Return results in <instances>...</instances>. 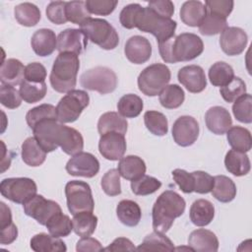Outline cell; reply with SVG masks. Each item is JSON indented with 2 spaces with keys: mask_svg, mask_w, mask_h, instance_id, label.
Listing matches in <instances>:
<instances>
[{
  "mask_svg": "<svg viewBox=\"0 0 252 252\" xmlns=\"http://www.w3.org/2000/svg\"><path fill=\"white\" fill-rule=\"evenodd\" d=\"M158 50L161 59L166 63L185 62L201 55L204 43L197 34L183 32L158 43Z\"/></svg>",
  "mask_w": 252,
  "mask_h": 252,
  "instance_id": "obj_1",
  "label": "cell"
},
{
  "mask_svg": "<svg viewBox=\"0 0 252 252\" xmlns=\"http://www.w3.org/2000/svg\"><path fill=\"white\" fill-rule=\"evenodd\" d=\"M185 200L175 191L166 190L156 200L153 211V228L155 231L165 233L172 226L176 218L185 211Z\"/></svg>",
  "mask_w": 252,
  "mask_h": 252,
  "instance_id": "obj_2",
  "label": "cell"
},
{
  "mask_svg": "<svg viewBox=\"0 0 252 252\" xmlns=\"http://www.w3.org/2000/svg\"><path fill=\"white\" fill-rule=\"evenodd\" d=\"M80 60L71 52L59 53L52 65L49 76L50 85L58 93H68L76 87Z\"/></svg>",
  "mask_w": 252,
  "mask_h": 252,
  "instance_id": "obj_3",
  "label": "cell"
},
{
  "mask_svg": "<svg viewBox=\"0 0 252 252\" xmlns=\"http://www.w3.org/2000/svg\"><path fill=\"white\" fill-rule=\"evenodd\" d=\"M177 24L172 19H167L155 13L152 9L141 7L135 20V28L144 32L152 33L161 43L174 36Z\"/></svg>",
  "mask_w": 252,
  "mask_h": 252,
  "instance_id": "obj_4",
  "label": "cell"
},
{
  "mask_svg": "<svg viewBox=\"0 0 252 252\" xmlns=\"http://www.w3.org/2000/svg\"><path fill=\"white\" fill-rule=\"evenodd\" d=\"M80 30L94 44L105 50L114 49L119 43L116 30L105 20L90 18L80 26Z\"/></svg>",
  "mask_w": 252,
  "mask_h": 252,
  "instance_id": "obj_5",
  "label": "cell"
},
{
  "mask_svg": "<svg viewBox=\"0 0 252 252\" xmlns=\"http://www.w3.org/2000/svg\"><path fill=\"white\" fill-rule=\"evenodd\" d=\"M171 78L165 64L155 63L146 67L138 77L139 90L148 96H156L167 86Z\"/></svg>",
  "mask_w": 252,
  "mask_h": 252,
  "instance_id": "obj_6",
  "label": "cell"
},
{
  "mask_svg": "<svg viewBox=\"0 0 252 252\" xmlns=\"http://www.w3.org/2000/svg\"><path fill=\"white\" fill-rule=\"evenodd\" d=\"M81 86L101 94L112 93L117 87V76L113 70L104 66L89 69L81 75Z\"/></svg>",
  "mask_w": 252,
  "mask_h": 252,
  "instance_id": "obj_7",
  "label": "cell"
},
{
  "mask_svg": "<svg viewBox=\"0 0 252 252\" xmlns=\"http://www.w3.org/2000/svg\"><path fill=\"white\" fill-rule=\"evenodd\" d=\"M69 212L74 216L81 212H93L94 201L91 186L81 180H71L65 186Z\"/></svg>",
  "mask_w": 252,
  "mask_h": 252,
  "instance_id": "obj_8",
  "label": "cell"
},
{
  "mask_svg": "<svg viewBox=\"0 0 252 252\" xmlns=\"http://www.w3.org/2000/svg\"><path fill=\"white\" fill-rule=\"evenodd\" d=\"M90 96L82 90L68 92L57 103V119L61 123H72L76 121L83 110L89 105Z\"/></svg>",
  "mask_w": 252,
  "mask_h": 252,
  "instance_id": "obj_9",
  "label": "cell"
},
{
  "mask_svg": "<svg viewBox=\"0 0 252 252\" xmlns=\"http://www.w3.org/2000/svg\"><path fill=\"white\" fill-rule=\"evenodd\" d=\"M36 191L35 182L28 177L5 178L0 183L1 195L17 204H25L36 195Z\"/></svg>",
  "mask_w": 252,
  "mask_h": 252,
  "instance_id": "obj_10",
  "label": "cell"
},
{
  "mask_svg": "<svg viewBox=\"0 0 252 252\" xmlns=\"http://www.w3.org/2000/svg\"><path fill=\"white\" fill-rule=\"evenodd\" d=\"M23 208L27 216L34 219L41 225H46L54 216L62 213L61 207L57 202L47 200L42 195L37 194L23 204Z\"/></svg>",
  "mask_w": 252,
  "mask_h": 252,
  "instance_id": "obj_11",
  "label": "cell"
},
{
  "mask_svg": "<svg viewBox=\"0 0 252 252\" xmlns=\"http://www.w3.org/2000/svg\"><path fill=\"white\" fill-rule=\"evenodd\" d=\"M199 124L197 120L189 115L178 117L172 126V137L174 142L181 147L193 145L199 136Z\"/></svg>",
  "mask_w": 252,
  "mask_h": 252,
  "instance_id": "obj_12",
  "label": "cell"
},
{
  "mask_svg": "<svg viewBox=\"0 0 252 252\" xmlns=\"http://www.w3.org/2000/svg\"><path fill=\"white\" fill-rule=\"evenodd\" d=\"M66 170L73 176L92 178L99 171V161L93 154L81 152L67 161Z\"/></svg>",
  "mask_w": 252,
  "mask_h": 252,
  "instance_id": "obj_13",
  "label": "cell"
},
{
  "mask_svg": "<svg viewBox=\"0 0 252 252\" xmlns=\"http://www.w3.org/2000/svg\"><path fill=\"white\" fill-rule=\"evenodd\" d=\"M247 42V33L240 28L227 27L220 32V45L221 50L229 56H235L242 53Z\"/></svg>",
  "mask_w": 252,
  "mask_h": 252,
  "instance_id": "obj_14",
  "label": "cell"
},
{
  "mask_svg": "<svg viewBox=\"0 0 252 252\" xmlns=\"http://www.w3.org/2000/svg\"><path fill=\"white\" fill-rule=\"evenodd\" d=\"M61 122L57 119H47L37 123L32 129L33 137L46 152L50 153L58 148L57 135Z\"/></svg>",
  "mask_w": 252,
  "mask_h": 252,
  "instance_id": "obj_15",
  "label": "cell"
},
{
  "mask_svg": "<svg viewBox=\"0 0 252 252\" xmlns=\"http://www.w3.org/2000/svg\"><path fill=\"white\" fill-rule=\"evenodd\" d=\"M125 136L118 132H108L100 136L98 150L100 155L108 160L121 159L126 152Z\"/></svg>",
  "mask_w": 252,
  "mask_h": 252,
  "instance_id": "obj_16",
  "label": "cell"
},
{
  "mask_svg": "<svg viewBox=\"0 0 252 252\" xmlns=\"http://www.w3.org/2000/svg\"><path fill=\"white\" fill-rule=\"evenodd\" d=\"M88 45V37L79 29H66L57 36L59 53L71 52L80 55Z\"/></svg>",
  "mask_w": 252,
  "mask_h": 252,
  "instance_id": "obj_17",
  "label": "cell"
},
{
  "mask_svg": "<svg viewBox=\"0 0 252 252\" xmlns=\"http://www.w3.org/2000/svg\"><path fill=\"white\" fill-rule=\"evenodd\" d=\"M177 78L187 91L193 94L201 93L207 87L205 72L199 65H188L182 67L178 71Z\"/></svg>",
  "mask_w": 252,
  "mask_h": 252,
  "instance_id": "obj_18",
  "label": "cell"
},
{
  "mask_svg": "<svg viewBox=\"0 0 252 252\" xmlns=\"http://www.w3.org/2000/svg\"><path fill=\"white\" fill-rule=\"evenodd\" d=\"M124 53L126 58L134 64H143L152 56V45L142 35H133L125 43Z\"/></svg>",
  "mask_w": 252,
  "mask_h": 252,
  "instance_id": "obj_19",
  "label": "cell"
},
{
  "mask_svg": "<svg viewBox=\"0 0 252 252\" xmlns=\"http://www.w3.org/2000/svg\"><path fill=\"white\" fill-rule=\"evenodd\" d=\"M57 144L65 154L75 156L83 151L84 139L82 134L75 128L61 123L57 135Z\"/></svg>",
  "mask_w": 252,
  "mask_h": 252,
  "instance_id": "obj_20",
  "label": "cell"
},
{
  "mask_svg": "<svg viewBox=\"0 0 252 252\" xmlns=\"http://www.w3.org/2000/svg\"><path fill=\"white\" fill-rule=\"evenodd\" d=\"M208 129L216 135H222L232 126V119L228 110L222 106H213L205 114Z\"/></svg>",
  "mask_w": 252,
  "mask_h": 252,
  "instance_id": "obj_21",
  "label": "cell"
},
{
  "mask_svg": "<svg viewBox=\"0 0 252 252\" xmlns=\"http://www.w3.org/2000/svg\"><path fill=\"white\" fill-rule=\"evenodd\" d=\"M31 45L36 55L49 56L57 48L56 34L50 29L37 30L32 36Z\"/></svg>",
  "mask_w": 252,
  "mask_h": 252,
  "instance_id": "obj_22",
  "label": "cell"
},
{
  "mask_svg": "<svg viewBox=\"0 0 252 252\" xmlns=\"http://www.w3.org/2000/svg\"><path fill=\"white\" fill-rule=\"evenodd\" d=\"M188 246L197 252H216L219 249V239L213 231L199 228L190 233Z\"/></svg>",
  "mask_w": 252,
  "mask_h": 252,
  "instance_id": "obj_23",
  "label": "cell"
},
{
  "mask_svg": "<svg viewBox=\"0 0 252 252\" xmlns=\"http://www.w3.org/2000/svg\"><path fill=\"white\" fill-rule=\"evenodd\" d=\"M25 66L23 63L15 58L3 61L0 69V81L2 85L17 86L21 85L24 80Z\"/></svg>",
  "mask_w": 252,
  "mask_h": 252,
  "instance_id": "obj_24",
  "label": "cell"
},
{
  "mask_svg": "<svg viewBox=\"0 0 252 252\" xmlns=\"http://www.w3.org/2000/svg\"><path fill=\"white\" fill-rule=\"evenodd\" d=\"M207 15V9L201 1L190 0L182 4L180 19L189 27H199Z\"/></svg>",
  "mask_w": 252,
  "mask_h": 252,
  "instance_id": "obj_25",
  "label": "cell"
},
{
  "mask_svg": "<svg viewBox=\"0 0 252 252\" xmlns=\"http://www.w3.org/2000/svg\"><path fill=\"white\" fill-rule=\"evenodd\" d=\"M118 171L120 176L126 180H135L143 176L146 172V163L138 156H126L119 159Z\"/></svg>",
  "mask_w": 252,
  "mask_h": 252,
  "instance_id": "obj_26",
  "label": "cell"
},
{
  "mask_svg": "<svg viewBox=\"0 0 252 252\" xmlns=\"http://www.w3.org/2000/svg\"><path fill=\"white\" fill-rule=\"evenodd\" d=\"M189 216L193 224L197 226H206L215 217V207L208 200L198 199L191 205Z\"/></svg>",
  "mask_w": 252,
  "mask_h": 252,
  "instance_id": "obj_27",
  "label": "cell"
},
{
  "mask_svg": "<svg viewBox=\"0 0 252 252\" xmlns=\"http://www.w3.org/2000/svg\"><path fill=\"white\" fill-rule=\"evenodd\" d=\"M46 154L34 137L27 138L22 144V159L29 166L41 165L45 161Z\"/></svg>",
  "mask_w": 252,
  "mask_h": 252,
  "instance_id": "obj_28",
  "label": "cell"
},
{
  "mask_svg": "<svg viewBox=\"0 0 252 252\" xmlns=\"http://www.w3.org/2000/svg\"><path fill=\"white\" fill-rule=\"evenodd\" d=\"M127 129L128 122L125 117L114 111L103 113L97 122V131L100 136L108 132H118L125 135Z\"/></svg>",
  "mask_w": 252,
  "mask_h": 252,
  "instance_id": "obj_29",
  "label": "cell"
},
{
  "mask_svg": "<svg viewBox=\"0 0 252 252\" xmlns=\"http://www.w3.org/2000/svg\"><path fill=\"white\" fill-rule=\"evenodd\" d=\"M224 165L228 172L235 176L246 175L251 168L248 156L240 151L229 150L224 158Z\"/></svg>",
  "mask_w": 252,
  "mask_h": 252,
  "instance_id": "obj_30",
  "label": "cell"
},
{
  "mask_svg": "<svg viewBox=\"0 0 252 252\" xmlns=\"http://www.w3.org/2000/svg\"><path fill=\"white\" fill-rule=\"evenodd\" d=\"M31 248L35 252H65L67 247L60 237L50 233H37L31 239Z\"/></svg>",
  "mask_w": 252,
  "mask_h": 252,
  "instance_id": "obj_31",
  "label": "cell"
},
{
  "mask_svg": "<svg viewBox=\"0 0 252 252\" xmlns=\"http://www.w3.org/2000/svg\"><path fill=\"white\" fill-rule=\"evenodd\" d=\"M118 220L126 226H136L142 218L140 206L132 200H122L116 207Z\"/></svg>",
  "mask_w": 252,
  "mask_h": 252,
  "instance_id": "obj_32",
  "label": "cell"
},
{
  "mask_svg": "<svg viewBox=\"0 0 252 252\" xmlns=\"http://www.w3.org/2000/svg\"><path fill=\"white\" fill-rule=\"evenodd\" d=\"M212 194L221 203L231 202L236 196V185L225 175H217L214 177V186Z\"/></svg>",
  "mask_w": 252,
  "mask_h": 252,
  "instance_id": "obj_33",
  "label": "cell"
},
{
  "mask_svg": "<svg viewBox=\"0 0 252 252\" xmlns=\"http://www.w3.org/2000/svg\"><path fill=\"white\" fill-rule=\"evenodd\" d=\"M226 139L233 150L247 153L252 147L250 131L241 126H231L226 132Z\"/></svg>",
  "mask_w": 252,
  "mask_h": 252,
  "instance_id": "obj_34",
  "label": "cell"
},
{
  "mask_svg": "<svg viewBox=\"0 0 252 252\" xmlns=\"http://www.w3.org/2000/svg\"><path fill=\"white\" fill-rule=\"evenodd\" d=\"M174 249L172 241L162 232L158 231L148 234L136 248L139 251H173Z\"/></svg>",
  "mask_w": 252,
  "mask_h": 252,
  "instance_id": "obj_35",
  "label": "cell"
},
{
  "mask_svg": "<svg viewBox=\"0 0 252 252\" xmlns=\"http://www.w3.org/2000/svg\"><path fill=\"white\" fill-rule=\"evenodd\" d=\"M72 223L73 230L77 235L81 237L91 236L96 228L97 217L93 212H81L74 215Z\"/></svg>",
  "mask_w": 252,
  "mask_h": 252,
  "instance_id": "obj_36",
  "label": "cell"
},
{
  "mask_svg": "<svg viewBox=\"0 0 252 252\" xmlns=\"http://www.w3.org/2000/svg\"><path fill=\"white\" fill-rule=\"evenodd\" d=\"M14 15L17 22L25 27L35 26L41 18L37 6L30 2H24L17 5L14 9Z\"/></svg>",
  "mask_w": 252,
  "mask_h": 252,
  "instance_id": "obj_37",
  "label": "cell"
},
{
  "mask_svg": "<svg viewBox=\"0 0 252 252\" xmlns=\"http://www.w3.org/2000/svg\"><path fill=\"white\" fill-rule=\"evenodd\" d=\"M234 78L232 67L222 61L214 63L209 69V80L215 87H224Z\"/></svg>",
  "mask_w": 252,
  "mask_h": 252,
  "instance_id": "obj_38",
  "label": "cell"
},
{
  "mask_svg": "<svg viewBox=\"0 0 252 252\" xmlns=\"http://www.w3.org/2000/svg\"><path fill=\"white\" fill-rule=\"evenodd\" d=\"M20 94L24 101L27 103H34L41 100L47 92L45 82L34 83L27 80H23L19 89Z\"/></svg>",
  "mask_w": 252,
  "mask_h": 252,
  "instance_id": "obj_39",
  "label": "cell"
},
{
  "mask_svg": "<svg viewBox=\"0 0 252 252\" xmlns=\"http://www.w3.org/2000/svg\"><path fill=\"white\" fill-rule=\"evenodd\" d=\"M158 95L161 106L167 109H174L179 107L185 99L183 89L175 84L167 85Z\"/></svg>",
  "mask_w": 252,
  "mask_h": 252,
  "instance_id": "obj_40",
  "label": "cell"
},
{
  "mask_svg": "<svg viewBox=\"0 0 252 252\" xmlns=\"http://www.w3.org/2000/svg\"><path fill=\"white\" fill-rule=\"evenodd\" d=\"M143 107L142 98L134 94H124L117 103L118 113L126 118L137 117L142 112Z\"/></svg>",
  "mask_w": 252,
  "mask_h": 252,
  "instance_id": "obj_41",
  "label": "cell"
},
{
  "mask_svg": "<svg viewBox=\"0 0 252 252\" xmlns=\"http://www.w3.org/2000/svg\"><path fill=\"white\" fill-rule=\"evenodd\" d=\"M144 123L147 129L156 136H164L168 131V122L165 115L157 110H148L144 114Z\"/></svg>",
  "mask_w": 252,
  "mask_h": 252,
  "instance_id": "obj_42",
  "label": "cell"
},
{
  "mask_svg": "<svg viewBox=\"0 0 252 252\" xmlns=\"http://www.w3.org/2000/svg\"><path fill=\"white\" fill-rule=\"evenodd\" d=\"M47 119H57L56 107L49 103H43L33 107L26 115L27 123L31 129H33L37 123Z\"/></svg>",
  "mask_w": 252,
  "mask_h": 252,
  "instance_id": "obj_43",
  "label": "cell"
},
{
  "mask_svg": "<svg viewBox=\"0 0 252 252\" xmlns=\"http://www.w3.org/2000/svg\"><path fill=\"white\" fill-rule=\"evenodd\" d=\"M49 233L55 237L68 236L73 230L72 220L63 213L54 216L45 225Z\"/></svg>",
  "mask_w": 252,
  "mask_h": 252,
  "instance_id": "obj_44",
  "label": "cell"
},
{
  "mask_svg": "<svg viewBox=\"0 0 252 252\" xmlns=\"http://www.w3.org/2000/svg\"><path fill=\"white\" fill-rule=\"evenodd\" d=\"M65 14L67 21L79 26L91 18V13L87 9L86 1L66 2Z\"/></svg>",
  "mask_w": 252,
  "mask_h": 252,
  "instance_id": "obj_45",
  "label": "cell"
},
{
  "mask_svg": "<svg viewBox=\"0 0 252 252\" xmlns=\"http://www.w3.org/2000/svg\"><path fill=\"white\" fill-rule=\"evenodd\" d=\"M161 186V182L156 177L143 175L138 179L131 181V190L135 195L146 196L155 193Z\"/></svg>",
  "mask_w": 252,
  "mask_h": 252,
  "instance_id": "obj_46",
  "label": "cell"
},
{
  "mask_svg": "<svg viewBox=\"0 0 252 252\" xmlns=\"http://www.w3.org/2000/svg\"><path fill=\"white\" fill-rule=\"evenodd\" d=\"M232 112L236 120L242 123L249 124L252 122V96L249 94H244L238 97L233 105Z\"/></svg>",
  "mask_w": 252,
  "mask_h": 252,
  "instance_id": "obj_47",
  "label": "cell"
},
{
  "mask_svg": "<svg viewBox=\"0 0 252 252\" xmlns=\"http://www.w3.org/2000/svg\"><path fill=\"white\" fill-rule=\"evenodd\" d=\"M198 28L200 33L203 35H214L221 32L227 28V22L226 19L207 12L204 21Z\"/></svg>",
  "mask_w": 252,
  "mask_h": 252,
  "instance_id": "obj_48",
  "label": "cell"
},
{
  "mask_svg": "<svg viewBox=\"0 0 252 252\" xmlns=\"http://www.w3.org/2000/svg\"><path fill=\"white\" fill-rule=\"evenodd\" d=\"M222 98L227 102H234L238 97L246 94V85L239 77H234L226 86L220 89Z\"/></svg>",
  "mask_w": 252,
  "mask_h": 252,
  "instance_id": "obj_49",
  "label": "cell"
},
{
  "mask_svg": "<svg viewBox=\"0 0 252 252\" xmlns=\"http://www.w3.org/2000/svg\"><path fill=\"white\" fill-rule=\"evenodd\" d=\"M103 192L108 196H117L121 193L120 174L118 169L111 168L107 170L101 178L100 182Z\"/></svg>",
  "mask_w": 252,
  "mask_h": 252,
  "instance_id": "obj_50",
  "label": "cell"
},
{
  "mask_svg": "<svg viewBox=\"0 0 252 252\" xmlns=\"http://www.w3.org/2000/svg\"><path fill=\"white\" fill-rule=\"evenodd\" d=\"M22 100L23 98L20 94V92L16 90L15 87L1 84L0 102L3 106L10 109H15L21 105Z\"/></svg>",
  "mask_w": 252,
  "mask_h": 252,
  "instance_id": "obj_51",
  "label": "cell"
},
{
  "mask_svg": "<svg viewBox=\"0 0 252 252\" xmlns=\"http://www.w3.org/2000/svg\"><path fill=\"white\" fill-rule=\"evenodd\" d=\"M118 4L117 0H87L86 6L91 14L107 16L110 15Z\"/></svg>",
  "mask_w": 252,
  "mask_h": 252,
  "instance_id": "obj_52",
  "label": "cell"
},
{
  "mask_svg": "<svg viewBox=\"0 0 252 252\" xmlns=\"http://www.w3.org/2000/svg\"><path fill=\"white\" fill-rule=\"evenodd\" d=\"M233 1L231 0H207L205 7L208 13L217 15L226 19L233 9Z\"/></svg>",
  "mask_w": 252,
  "mask_h": 252,
  "instance_id": "obj_53",
  "label": "cell"
},
{
  "mask_svg": "<svg viewBox=\"0 0 252 252\" xmlns=\"http://www.w3.org/2000/svg\"><path fill=\"white\" fill-rule=\"evenodd\" d=\"M66 2L63 1H52L46 7L47 19L55 25H63L67 22L65 14Z\"/></svg>",
  "mask_w": 252,
  "mask_h": 252,
  "instance_id": "obj_54",
  "label": "cell"
},
{
  "mask_svg": "<svg viewBox=\"0 0 252 252\" xmlns=\"http://www.w3.org/2000/svg\"><path fill=\"white\" fill-rule=\"evenodd\" d=\"M194 178V192L199 194L210 193L214 186V177L209 173L197 170L192 172Z\"/></svg>",
  "mask_w": 252,
  "mask_h": 252,
  "instance_id": "obj_55",
  "label": "cell"
},
{
  "mask_svg": "<svg viewBox=\"0 0 252 252\" xmlns=\"http://www.w3.org/2000/svg\"><path fill=\"white\" fill-rule=\"evenodd\" d=\"M172 177L182 192H194V178L192 172L189 173L184 169L176 168L172 171Z\"/></svg>",
  "mask_w": 252,
  "mask_h": 252,
  "instance_id": "obj_56",
  "label": "cell"
},
{
  "mask_svg": "<svg viewBox=\"0 0 252 252\" xmlns=\"http://www.w3.org/2000/svg\"><path fill=\"white\" fill-rule=\"evenodd\" d=\"M46 78V69L39 62H32L25 68L24 79L30 82L42 83Z\"/></svg>",
  "mask_w": 252,
  "mask_h": 252,
  "instance_id": "obj_57",
  "label": "cell"
},
{
  "mask_svg": "<svg viewBox=\"0 0 252 252\" xmlns=\"http://www.w3.org/2000/svg\"><path fill=\"white\" fill-rule=\"evenodd\" d=\"M142 6L137 3L126 5L120 12L119 21L123 28L126 29H134L135 28V20L136 16Z\"/></svg>",
  "mask_w": 252,
  "mask_h": 252,
  "instance_id": "obj_58",
  "label": "cell"
},
{
  "mask_svg": "<svg viewBox=\"0 0 252 252\" xmlns=\"http://www.w3.org/2000/svg\"><path fill=\"white\" fill-rule=\"evenodd\" d=\"M148 7L161 17L171 19L174 13V5L169 0H155L148 3Z\"/></svg>",
  "mask_w": 252,
  "mask_h": 252,
  "instance_id": "obj_59",
  "label": "cell"
},
{
  "mask_svg": "<svg viewBox=\"0 0 252 252\" xmlns=\"http://www.w3.org/2000/svg\"><path fill=\"white\" fill-rule=\"evenodd\" d=\"M76 250L78 252H95V251H103V247L101 246L100 242L90 236L82 237L76 245Z\"/></svg>",
  "mask_w": 252,
  "mask_h": 252,
  "instance_id": "obj_60",
  "label": "cell"
},
{
  "mask_svg": "<svg viewBox=\"0 0 252 252\" xmlns=\"http://www.w3.org/2000/svg\"><path fill=\"white\" fill-rule=\"evenodd\" d=\"M136 250V247L134 246L133 242L126 238V237H118L114 239L111 244H109L107 247L103 248V251H134Z\"/></svg>",
  "mask_w": 252,
  "mask_h": 252,
  "instance_id": "obj_61",
  "label": "cell"
},
{
  "mask_svg": "<svg viewBox=\"0 0 252 252\" xmlns=\"http://www.w3.org/2000/svg\"><path fill=\"white\" fill-rule=\"evenodd\" d=\"M0 242L3 245H8L14 242L18 236V228L14 222L1 226Z\"/></svg>",
  "mask_w": 252,
  "mask_h": 252,
  "instance_id": "obj_62",
  "label": "cell"
}]
</instances>
